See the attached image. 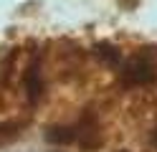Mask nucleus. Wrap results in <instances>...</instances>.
Here are the masks:
<instances>
[{
	"instance_id": "obj_3",
	"label": "nucleus",
	"mask_w": 157,
	"mask_h": 152,
	"mask_svg": "<svg viewBox=\"0 0 157 152\" xmlns=\"http://www.w3.org/2000/svg\"><path fill=\"white\" fill-rule=\"evenodd\" d=\"M152 147L157 150V124H155V129H152Z\"/></svg>"
},
{
	"instance_id": "obj_1",
	"label": "nucleus",
	"mask_w": 157,
	"mask_h": 152,
	"mask_svg": "<svg viewBox=\"0 0 157 152\" xmlns=\"http://www.w3.org/2000/svg\"><path fill=\"white\" fill-rule=\"evenodd\" d=\"M117 76H119V84L129 91L157 84V46H140L124 53Z\"/></svg>"
},
{
	"instance_id": "obj_4",
	"label": "nucleus",
	"mask_w": 157,
	"mask_h": 152,
	"mask_svg": "<svg viewBox=\"0 0 157 152\" xmlns=\"http://www.w3.org/2000/svg\"><path fill=\"white\" fill-rule=\"evenodd\" d=\"M119 152H127V150H119Z\"/></svg>"
},
{
	"instance_id": "obj_2",
	"label": "nucleus",
	"mask_w": 157,
	"mask_h": 152,
	"mask_svg": "<svg viewBox=\"0 0 157 152\" xmlns=\"http://www.w3.org/2000/svg\"><path fill=\"white\" fill-rule=\"evenodd\" d=\"M25 129V119H3L0 122V147L15 142Z\"/></svg>"
}]
</instances>
